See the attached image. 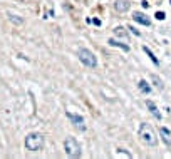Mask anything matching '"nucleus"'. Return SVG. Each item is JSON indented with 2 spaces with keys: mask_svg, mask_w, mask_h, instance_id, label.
<instances>
[{
  "mask_svg": "<svg viewBox=\"0 0 171 159\" xmlns=\"http://www.w3.org/2000/svg\"><path fill=\"white\" fill-rule=\"evenodd\" d=\"M139 139H141V142L143 144L151 146V147H154L156 144H158V137H156L153 127H151L149 124H146V122H143L139 126Z\"/></svg>",
  "mask_w": 171,
  "mask_h": 159,
  "instance_id": "obj_1",
  "label": "nucleus"
},
{
  "mask_svg": "<svg viewBox=\"0 0 171 159\" xmlns=\"http://www.w3.org/2000/svg\"><path fill=\"white\" fill-rule=\"evenodd\" d=\"M25 147L32 153H37L44 147V136L40 132H30L25 137Z\"/></svg>",
  "mask_w": 171,
  "mask_h": 159,
  "instance_id": "obj_2",
  "label": "nucleus"
},
{
  "mask_svg": "<svg viewBox=\"0 0 171 159\" xmlns=\"http://www.w3.org/2000/svg\"><path fill=\"white\" fill-rule=\"evenodd\" d=\"M64 151L69 158H81L82 156V147L77 142V139L74 137H67L64 141Z\"/></svg>",
  "mask_w": 171,
  "mask_h": 159,
  "instance_id": "obj_3",
  "label": "nucleus"
},
{
  "mask_svg": "<svg viewBox=\"0 0 171 159\" xmlns=\"http://www.w3.org/2000/svg\"><path fill=\"white\" fill-rule=\"evenodd\" d=\"M77 55H79V59H81V62H82L84 65L91 67V69H94V67L97 65V59H96V55H94L89 49H86V47L79 49Z\"/></svg>",
  "mask_w": 171,
  "mask_h": 159,
  "instance_id": "obj_4",
  "label": "nucleus"
},
{
  "mask_svg": "<svg viewBox=\"0 0 171 159\" xmlns=\"http://www.w3.org/2000/svg\"><path fill=\"white\" fill-rule=\"evenodd\" d=\"M67 119L72 122V126L79 131H86V124H84V119L79 116V114H72V112H66Z\"/></svg>",
  "mask_w": 171,
  "mask_h": 159,
  "instance_id": "obj_5",
  "label": "nucleus"
},
{
  "mask_svg": "<svg viewBox=\"0 0 171 159\" xmlns=\"http://www.w3.org/2000/svg\"><path fill=\"white\" fill-rule=\"evenodd\" d=\"M133 19H134V22H138V24H141V25H146V27L151 25L149 17L144 15L143 12H134V14H133Z\"/></svg>",
  "mask_w": 171,
  "mask_h": 159,
  "instance_id": "obj_6",
  "label": "nucleus"
},
{
  "mask_svg": "<svg viewBox=\"0 0 171 159\" xmlns=\"http://www.w3.org/2000/svg\"><path fill=\"white\" fill-rule=\"evenodd\" d=\"M131 4L128 2V0H116L114 2V9H116V12H119V14H126V12L129 10Z\"/></svg>",
  "mask_w": 171,
  "mask_h": 159,
  "instance_id": "obj_7",
  "label": "nucleus"
},
{
  "mask_svg": "<svg viewBox=\"0 0 171 159\" xmlns=\"http://www.w3.org/2000/svg\"><path fill=\"white\" fill-rule=\"evenodd\" d=\"M159 134H161V139H163V142L166 146H171V132L168 131L166 127H161L159 129Z\"/></svg>",
  "mask_w": 171,
  "mask_h": 159,
  "instance_id": "obj_8",
  "label": "nucleus"
},
{
  "mask_svg": "<svg viewBox=\"0 0 171 159\" xmlns=\"http://www.w3.org/2000/svg\"><path fill=\"white\" fill-rule=\"evenodd\" d=\"M146 106H148V109H149V112L154 116L156 119H161V112L158 111V107H156V104L153 102V101H146Z\"/></svg>",
  "mask_w": 171,
  "mask_h": 159,
  "instance_id": "obj_9",
  "label": "nucleus"
},
{
  "mask_svg": "<svg viewBox=\"0 0 171 159\" xmlns=\"http://www.w3.org/2000/svg\"><path fill=\"white\" fill-rule=\"evenodd\" d=\"M108 44H109V45H113V47H119V49H123L124 52H129V45H126V44H121V42L116 40V39H109Z\"/></svg>",
  "mask_w": 171,
  "mask_h": 159,
  "instance_id": "obj_10",
  "label": "nucleus"
},
{
  "mask_svg": "<svg viewBox=\"0 0 171 159\" xmlns=\"http://www.w3.org/2000/svg\"><path fill=\"white\" fill-rule=\"evenodd\" d=\"M138 87H139V91L143 94H149L151 92V87H149V84L146 82L144 79H141L139 82H138Z\"/></svg>",
  "mask_w": 171,
  "mask_h": 159,
  "instance_id": "obj_11",
  "label": "nucleus"
},
{
  "mask_svg": "<svg viewBox=\"0 0 171 159\" xmlns=\"http://www.w3.org/2000/svg\"><path fill=\"white\" fill-rule=\"evenodd\" d=\"M114 35L119 37V39H128V32H126L124 27H116L114 29Z\"/></svg>",
  "mask_w": 171,
  "mask_h": 159,
  "instance_id": "obj_12",
  "label": "nucleus"
},
{
  "mask_svg": "<svg viewBox=\"0 0 171 159\" xmlns=\"http://www.w3.org/2000/svg\"><path fill=\"white\" fill-rule=\"evenodd\" d=\"M143 50H144L146 54H148V57H149L151 60H153V64H154V65H159V60L156 59V55H154V54H153V52L149 50V49H148V47H143Z\"/></svg>",
  "mask_w": 171,
  "mask_h": 159,
  "instance_id": "obj_13",
  "label": "nucleus"
},
{
  "mask_svg": "<svg viewBox=\"0 0 171 159\" xmlns=\"http://www.w3.org/2000/svg\"><path fill=\"white\" fill-rule=\"evenodd\" d=\"M9 17H10V22H15V24H22V22H24V19H20L19 15H12V14H9Z\"/></svg>",
  "mask_w": 171,
  "mask_h": 159,
  "instance_id": "obj_14",
  "label": "nucleus"
},
{
  "mask_svg": "<svg viewBox=\"0 0 171 159\" xmlns=\"http://www.w3.org/2000/svg\"><path fill=\"white\" fill-rule=\"evenodd\" d=\"M118 156H126V158H133V156H131V154L129 153H126V151H124V149H118Z\"/></svg>",
  "mask_w": 171,
  "mask_h": 159,
  "instance_id": "obj_15",
  "label": "nucleus"
},
{
  "mask_svg": "<svg viewBox=\"0 0 171 159\" xmlns=\"http://www.w3.org/2000/svg\"><path fill=\"white\" fill-rule=\"evenodd\" d=\"M153 81L156 82V87H158V89H163V82H161V81H159L156 76H153Z\"/></svg>",
  "mask_w": 171,
  "mask_h": 159,
  "instance_id": "obj_16",
  "label": "nucleus"
},
{
  "mask_svg": "<svg viewBox=\"0 0 171 159\" xmlns=\"http://www.w3.org/2000/svg\"><path fill=\"white\" fill-rule=\"evenodd\" d=\"M154 17L158 19V20H163V19H165L166 15H165V12H156V15H154Z\"/></svg>",
  "mask_w": 171,
  "mask_h": 159,
  "instance_id": "obj_17",
  "label": "nucleus"
},
{
  "mask_svg": "<svg viewBox=\"0 0 171 159\" xmlns=\"http://www.w3.org/2000/svg\"><path fill=\"white\" fill-rule=\"evenodd\" d=\"M92 22H94V25H101V20H97V19H94Z\"/></svg>",
  "mask_w": 171,
  "mask_h": 159,
  "instance_id": "obj_18",
  "label": "nucleus"
}]
</instances>
